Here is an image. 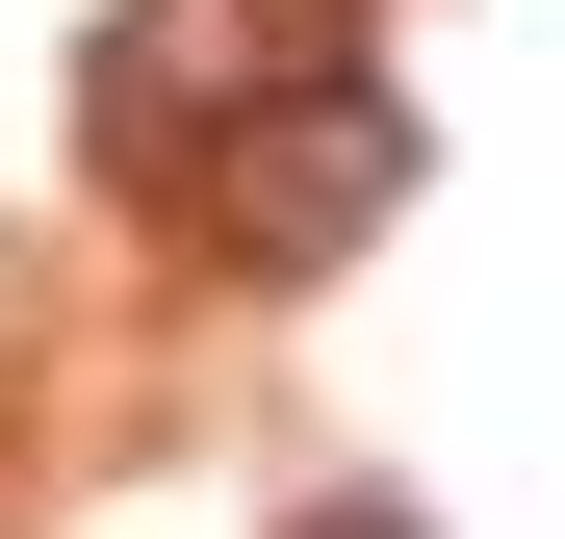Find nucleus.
I'll return each mask as SVG.
<instances>
[{
	"label": "nucleus",
	"mask_w": 565,
	"mask_h": 539,
	"mask_svg": "<svg viewBox=\"0 0 565 539\" xmlns=\"http://www.w3.org/2000/svg\"><path fill=\"white\" fill-rule=\"evenodd\" d=\"M154 180H180V231H206L232 283H334V257L412 206V104H386V52H334V77L232 104L206 154H154Z\"/></svg>",
	"instance_id": "f257e3e1"
},
{
	"label": "nucleus",
	"mask_w": 565,
	"mask_h": 539,
	"mask_svg": "<svg viewBox=\"0 0 565 539\" xmlns=\"http://www.w3.org/2000/svg\"><path fill=\"white\" fill-rule=\"evenodd\" d=\"M334 52H360V0H129L104 26V154H206L232 104H282Z\"/></svg>",
	"instance_id": "f03ea898"
},
{
	"label": "nucleus",
	"mask_w": 565,
	"mask_h": 539,
	"mask_svg": "<svg viewBox=\"0 0 565 539\" xmlns=\"http://www.w3.org/2000/svg\"><path fill=\"white\" fill-rule=\"evenodd\" d=\"M309 539H412V514H309Z\"/></svg>",
	"instance_id": "7ed1b4c3"
}]
</instances>
